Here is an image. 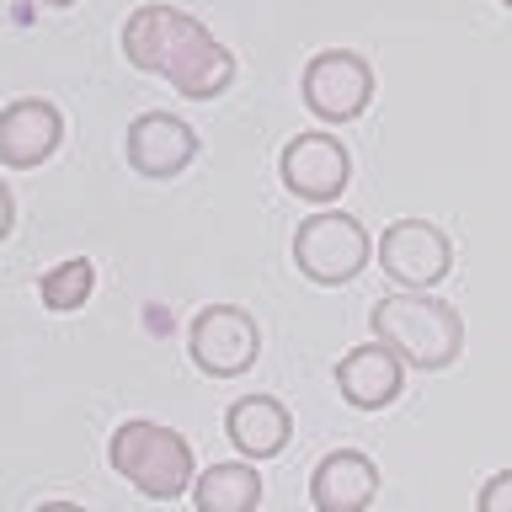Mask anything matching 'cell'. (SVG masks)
<instances>
[{"label":"cell","instance_id":"12","mask_svg":"<svg viewBox=\"0 0 512 512\" xmlns=\"http://www.w3.org/2000/svg\"><path fill=\"white\" fill-rule=\"evenodd\" d=\"M336 384H342L347 406L384 411V406L400 400V390H406V363H400L384 342H363V347H352L347 358L336 363Z\"/></svg>","mask_w":512,"mask_h":512},{"label":"cell","instance_id":"20","mask_svg":"<svg viewBox=\"0 0 512 512\" xmlns=\"http://www.w3.org/2000/svg\"><path fill=\"white\" fill-rule=\"evenodd\" d=\"M502 6H507V11H512V0H502Z\"/></svg>","mask_w":512,"mask_h":512},{"label":"cell","instance_id":"7","mask_svg":"<svg viewBox=\"0 0 512 512\" xmlns=\"http://www.w3.org/2000/svg\"><path fill=\"white\" fill-rule=\"evenodd\" d=\"M278 171H283V187L294 192L299 203H336L352 182V155L336 134L310 128V134H294L283 144Z\"/></svg>","mask_w":512,"mask_h":512},{"label":"cell","instance_id":"13","mask_svg":"<svg viewBox=\"0 0 512 512\" xmlns=\"http://www.w3.org/2000/svg\"><path fill=\"white\" fill-rule=\"evenodd\" d=\"M224 432H230V443L246 459H272L294 438V416L272 395H240L230 406V416H224Z\"/></svg>","mask_w":512,"mask_h":512},{"label":"cell","instance_id":"8","mask_svg":"<svg viewBox=\"0 0 512 512\" xmlns=\"http://www.w3.org/2000/svg\"><path fill=\"white\" fill-rule=\"evenodd\" d=\"M379 267H384V278H395L400 288L427 294L432 283L448 278V267H454V246H448V235L438 230V224L395 219L390 230H384V240H379Z\"/></svg>","mask_w":512,"mask_h":512},{"label":"cell","instance_id":"3","mask_svg":"<svg viewBox=\"0 0 512 512\" xmlns=\"http://www.w3.org/2000/svg\"><path fill=\"white\" fill-rule=\"evenodd\" d=\"M107 459H112V470H118L139 496H150V502H176V496L192 491V480H198L192 443L176 427L144 422V416L112 432Z\"/></svg>","mask_w":512,"mask_h":512},{"label":"cell","instance_id":"9","mask_svg":"<svg viewBox=\"0 0 512 512\" xmlns=\"http://www.w3.org/2000/svg\"><path fill=\"white\" fill-rule=\"evenodd\" d=\"M198 160V134L192 123L171 118V112H139L128 123V166L150 182H171Z\"/></svg>","mask_w":512,"mask_h":512},{"label":"cell","instance_id":"16","mask_svg":"<svg viewBox=\"0 0 512 512\" xmlns=\"http://www.w3.org/2000/svg\"><path fill=\"white\" fill-rule=\"evenodd\" d=\"M475 512H512V470L491 475L486 486H480V496H475Z\"/></svg>","mask_w":512,"mask_h":512},{"label":"cell","instance_id":"11","mask_svg":"<svg viewBox=\"0 0 512 512\" xmlns=\"http://www.w3.org/2000/svg\"><path fill=\"white\" fill-rule=\"evenodd\" d=\"M379 496V464L363 448H336L315 464L310 502L315 512H368Z\"/></svg>","mask_w":512,"mask_h":512},{"label":"cell","instance_id":"10","mask_svg":"<svg viewBox=\"0 0 512 512\" xmlns=\"http://www.w3.org/2000/svg\"><path fill=\"white\" fill-rule=\"evenodd\" d=\"M64 144V112L43 96H22V102L0 107V166L6 171H32L43 166Z\"/></svg>","mask_w":512,"mask_h":512},{"label":"cell","instance_id":"4","mask_svg":"<svg viewBox=\"0 0 512 512\" xmlns=\"http://www.w3.org/2000/svg\"><path fill=\"white\" fill-rule=\"evenodd\" d=\"M294 262L320 288L352 283L368 267V230L352 214H310L294 230Z\"/></svg>","mask_w":512,"mask_h":512},{"label":"cell","instance_id":"14","mask_svg":"<svg viewBox=\"0 0 512 512\" xmlns=\"http://www.w3.org/2000/svg\"><path fill=\"white\" fill-rule=\"evenodd\" d=\"M262 502V470L246 459H224L192 480V507L198 512H256Z\"/></svg>","mask_w":512,"mask_h":512},{"label":"cell","instance_id":"19","mask_svg":"<svg viewBox=\"0 0 512 512\" xmlns=\"http://www.w3.org/2000/svg\"><path fill=\"white\" fill-rule=\"evenodd\" d=\"M43 6H75V0H43Z\"/></svg>","mask_w":512,"mask_h":512},{"label":"cell","instance_id":"2","mask_svg":"<svg viewBox=\"0 0 512 512\" xmlns=\"http://www.w3.org/2000/svg\"><path fill=\"white\" fill-rule=\"evenodd\" d=\"M368 326L384 347L395 352L406 368H422V374H438V368L459 363L464 352V320L448 299H427V294H384L368 315Z\"/></svg>","mask_w":512,"mask_h":512},{"label":"cell","instance_id":"6","mask_svg":"<svg viewBox=\"0 0 512 512\" xmlns=\"http://www.w3.org/2000/svg\"><path fill=\"white\" fill-rule=\"evenodd\" d=\"M187 352L208 379H240L262 352V331L240 304H208L187 331Z\"/></svg>","mask_w":512,"mask_h":512},{"label":"cell","instance_id":"18","mask_svg":"<svg viewBox=\"0 0 512 512\" xmlns=\"http://www.w3.org/2000/svg\"><path fill=\"white\" fill-rule=\"evenodd\" d=\"M32 512H86V507H75V502H43V507H32Z\"/></svg>","mask_w":512,"mask_h":512},{"label":"cell","instance_id":"1","mask_svg":"<svg viewBox=\"0 0 512 512\" xmlns=\"http://www.w3.org/2000/svg\"><path fill=\"white\" fill-rule=\"evenodd\" d=\"M123 54L134 70L171 80L187 102H214L235 86V54L214 43L192 11L176 6H139L123 22Z\"/></svg>","mask_w":512,"mask_h":512},{"label":"cell","instance_id":"15","mask_svg":"<svg viewBox=\"0 0 512 512\" xmlns=\"http://www.w3.org/2000/svg\"><path fill=\"white\" fill-rule=\"evenodd\" d=\"M91 288H96V267L86 262V256H70V262H59V267L43 272L38 299H43V310L70 315V310H80V304L91 299Z\"/></svg>","mask_w":512,"mask_h":512},{"label":"cell","instance_id":"5","mask_svg":"<svg viewBox=\"0 0 512 512\" xmlns=\"http://www.w3.org/2000/svg\"><path fill=\"white\" fill-rule=\"evenodd\" d=\"M299 91H304V107H310L320 123H352L368 112V102H374V70H368V59L352 54V48H326V54H315L304 64Z\"/></svg>","mask_w":512,"mask_h":512},{"label":"cell","instance_id":"17","mask_svg":"<svg viewBox=\"0 0 512 512\" xmlns=\"http://www.w3.org/2000/svg\"><path fill=\"white\" fill-rule=\"evenodd\" d=\"M16 230V198H11V187L0 182V240H6Z\"/></svg>","mask_w":512,"mask_h":512}]
</instances>
